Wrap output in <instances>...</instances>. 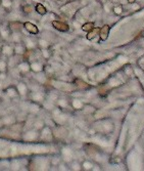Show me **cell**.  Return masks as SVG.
Wrapping results in <instances>:
<instances>
[{"label": "cell", "mask_w": 144, "mask_h": 171, "mask_svg": "<svg viewBox=\"0 0 144 171\" xmlns=\"http://www.w3.org/2000/svg\"><path fill=\"white\" fill-rule=\"evenodd\" d=\"M98 33H99V28H93L92 30H90L88 32V35H87V39L91 40V39H93V38H95L96 36L98 35Z\"/></svg>", "instance_id": "obj_4"}, {"label": "cell", "mask_w": 144, "mask_h": 171, "mask_svg": "<svg viewBox=\"0 0 144 171\" xmlns=\"http://www.w3.org/2000/svg\"><path fill=\"white\" fill-rule=\"evenodd\" d=\"M41 68L42 66L40 65V64H37V63H34L32 65V69L34 71H36V72H38V71H41Z\"/></svg>", "instance_id": "obj_8"}, {"label": "cell", "mask_w": 144, "mask_h": 171, "mask_svg": "<svg viewBox=\"0 0 144 171\" xmlns=\"http://www.w3.org/2000/svg\"><path fill=\"white\" fill-rule=\"evenodd\" d=\"M135 1H136V0H128V2H129V3H134Z\"/></svg>", "instance_id": "obj_15"}, {"label": "cell", "mask_w": 144, "mask_h": 171, "mask_svg": "<svg viewBox=\"0 0 144 171\" xmlns=\"http://www.w3.org/2000/svg\"><path fill=\"white\" fill-rule=\"evenodd\" d=\"M0 68H1V70H4V68H5L4 62H0Z\"/></svg>", "instance_id": "obj_14"}, {"label": "cell", "mask_w": 144, "mask_h": 171, "mask_svg": "<svg viewBox=\"0 0 144 171\" xmlns=\"http://www.w3.org/2000/svg\"><path fill=\"white\" fill-rule=\"evenodd\" d=\"M52 26L56 29V30L61 31V32H67L69 31V25L61 21H52Z\"/></svg>", "instance_id": "obj_1"}, {"label": "cell", "mask_w": 144, "mask_h": 171, "mask_svg": "<svg viewBox=\"0 0 144 171\" xmlns=\"http://www.w3.org/2000/svg\"><path fill=\"white\" fill-rule=\"evenodd\" d=\"M32 10H33V8L30 6V5H25V6H24V11L27 12V14H30Z\"/></svg>", "instance_id": "obj_11"}, {"label": "cell", "mask_w": 144, "mask_h": 171, "mask_svg": "<svg viewBox=\"0 0 144 171\" xmlns=\"http://www.w3.org/2000/svg\"><path fill=\"white\" fill-rule=\"evenodd\" d=\"M75 83H76V85H77L79 88H81V89H88L89 87V85L87 84V83H85L84 81H82V80H80V79H77L76 81H75Z\"/></svg>", "instance_id": "obj_6"}, {"label": "cell", "mask_w": 144, "mask_h": 171, "mask_svg": "<svg viewBox=\"0 0 144 171\" xmlns=\"http://www.w3.org/2000/svg\"><path fill=\"white\" fill-rule=\"evenodd\" d=\"M93 28H94V24L93 23H86L82 26V29H83L84 31H86V32H89V31L92 30Z\"/></svg>", "instance_id": "obj_7"}, {"label": "cell", "mask_w": 144, "mask_h": 171, "mask_svg": "<svg viewBox=\"0 0 144 171\" xmlns=\"http://www.w3.org/2000/svg\"><path fill=\"white\" fill-rule=\"evenodd\" d=\"M108 34H109V26H107V25H105V26H103L101 29H99V36H100V39L102 40V41L107 39Z\"/></svg>", "instance_id": "obj_3"}, {"label": "cell", "mask_w": 144, "mask_h": 171, "mask_svg": "<svg viewBox=\"0 0 144 171\" xmlns=\"http://www.w3.org/2000/svg\"><path fill=\"white\" fill-rule=\"evenodd\" d=\"M24 27H25V29H26L28 32H30L31 34H38V32H39L37 26L34 25V24L30 23V22H26V23L24 24Z\"/></svg>", "instance_id": "obj_2"}, {"label": "cell", "mask_w": 144, "mask_h": 171, "mask_svg": "<svg viewBox=\"0 0 144 171\" xmlns=\"http://www.w3.org/2000/svg\"><path fill=\"white\" fill-rule=\"evenodd\" d=\"M35 10L39 14H42V16H43V14H45L47 12V10H46V8H45V6L43 4H41V3H38V4L36 5Z\"/></svg>", "instance_id": "obj_5"}, {"label": "cell", "mask_w": 144, "mask_h": 171, "mask_svg": "<svg viewBox=\"0 0 144 171\" xmlns=\"http://www.w3.org/2000/svg\"><path fill=\"white\" fill-rule=\"evenodd\" d=\"M17 89H19V91L21 94H24L25 92H26V86L24 84H20L19 86H17Z\"/></svg>", "instance_id": "obj_9"}, {"label": "cell", "mask_w": 144, "mask_h": 171, "mask_svg": "<svg viewBox=\"0 0 144 171\" xmlns=\"http://www.w3.org/2000/svg\"><path fill=\"white\" fill-rule=\"evenodd\" d=\"M15 51L17 52V53H23L24 48H23V47H21V46H17V47L15 48Z\"/></svg>", "instance_id": "obj_12"}, {"label": "cell", "mask_w": 144, "mask_h": 171, "mask_svg": "<svg viewBox=\"0 0 144 171\" xmlns=\"http://www.w3.org/2000/svg\"><path fill=\"white\" fill-rule=\"evenodd\" d=\"M2 3L4 6H10V1L9 0H2Z\"/></svg>", "instance_id": "obj_13"}, {"label": "cell", "mask_w": 144, "mask_h": 171, "mask_svg": "<svg viewBox=\"0 0 144 171\" xmlns=\"http://www.w3.org/2000/svg\"><path fill=\"white\" fill-rule=\"evenodd\" d=\"M3 52H4L5 54H11V52H12V49H11V47H8V46H4V48H3Z\"/></svg>", "instance_id": "obj_10"}]
</instances>
